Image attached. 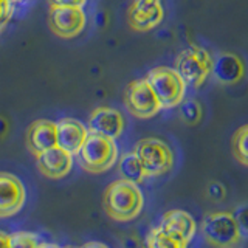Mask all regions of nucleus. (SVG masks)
Wrapping results in <instances>:
<instances>
[{
  "label": "nucleus",
  "instance_id": "6e6552de",
  "mask_svg": "<svg viewBox=\"0 0 248 248\" xmlns=\"http://www.w3.org/2000/svg\"><path fill=\"white\" fill-rule=\"evenodd\" d=\"M87 17L79 6H51L48 11V27L53 34L62 39H73L82 33Z\"/></svg>",
  "mask_w": 248,
  "mask_h": 248
},
{
  "label": "nucleus",
  "instance_id": "5701e85b",
  "mask_svg": "<svg viewBox=\"0 0 248 248\" xmlns=\"http://www.w3.org/2000/svg\"><path fill=\"white\" fill-rule=\"evenodd\" d=\"M14 14V3L11 0H0V33L6 27V23L11 20Z\"/></svg>",
  "mask_w": 248,
  "mask_h": 248
},
{
  "label": "nucleus",
  "instance_id": "393cba45",
  "mask_svg": "<svg viewBox=\"0 0 248 248\" xmlns=\"http://www.w3.org/2000/svg\"><path fill=\"white\" fill-rule=\"evenodd\" d=\"M51 6H79L82 8L87 0H48Z\"/></svg>",
  "mask_w": 248,
  "mask_h": 248
},
{
  "label": "nucleus",
  "instance_id": "bb28decb",
  "mask_svg": "<svg viewBox=\"0 0 248 248\" xmlns=\"http://www.w3.org/2000/svg\"><path fill=\"white\" fill-rule=\"evenodd\" d=\"M79 248H108V247L104 245V244H101V242H87V244H84Z\"/></svg>",
  "mask_w": 248,
  "mask_h": 248
},
{
  "label": "nucleus",
  "instance_id": "f8f14e48",
  "mask_svg": "<svg viewBox=\"0 0 248 248\" xmlns=\"http://www.w3.org/2000/svg\"><path fill=\"white\" fill-rule=\"evenodd\" d=\"M37 169L44 177L51 180H59L68 175L73 166V155L64 151L59 146H54L51 149L42 152L36 157Z\"/></svg>",
  "mask_w": 248,
  "mask_h": 248
},
{
  "label": "nucleus",
  "instance_id": "b1692460",
  "mask_svg": "<svg viewBox=\"0 0 248 248\" xmlns=\"http://www.w3.org/2000/svg\"><path fill=\"white\" fill-rule=\"evenodd\" d=\"M206 192H208V196L211 197L213 200L216 202H220L223 200L225 197H227V189H225V186L219 182H211L208 185V188H206Z\"/></svg>",
  "mask_w": 248,
  "mask_h": 248
},
{
  "label": "nucleus",
  "instance_id": "6ab92c4d",
  "mask_svg": "<svg viewBox=\"0 0 248 248\" xmlns=\"http://www.w3.org/2000/svg\"><path fill=\"white\" fill-rule=\"evenodd\" d=\"M231 152L240 165L248 168V124L240 126L231 140Z\"/></svg>",
  "mask_w": 248,
  "mask_h": 248
},
{
  "label": "nucleus",
  "instance_id": "aec40b11",
  "mask_svg": "<svg viewBox=\"0 0 248 248\" xmlns=\"http://www.w3.org/2000/svg\"><path fill=\"white\" fill-rule=\"evenodd\" d=\"M180 118L188 126H197L203 120V107L197 99H183L180 104Z\"/></svg>",
  "mask_w": 248,
  "mask_h": 248
},
{
  "label": "nucleus",
  "instance_id": "f257e3e1",
  "mask_svg": "<svg viewBox=\"0 0 248 248\" xmlns=\"http://www.w3.org/2000/svg\"><path fill=\"white\" fill-rule=\"evenodd\" d=\"M144 205L143 192L134 182L115 180L107 186L103 196V208L106 214L115 222L126 223L137 219Z\"/></svg>",
  "mask_w": 248,
  "mask_h": 248
},
{
  "label": "nucleus",
  "instance_id": "dca6fc26",
  "mask_svg": "<svg viewBox=\"0 0 248 248\" xmlns=\"http://www.w3.org/2000/svg\"><path fill=\"white\" fill-rule=\"evenodd\" d=\"M58 146L72 155H78L89 135V127L75 118H61L56 123Z\"/></svg>",
  "mask_w": 248,
  "mask_h": 248
},
{
  "label": "nucleus",
  "instance_id": "4468645a",
  "mask_svg": "<svg viewBox=\"0 0 248 248\" xmlns=\"http://www.w3.org/2000/svg\"><path fill=\"white\" fill-rule=\"evenodd\" d=\"M211 75L222 85H234L244 79L245 64L237 54L223 51L213 59Z\"/></svg>",
  "mask_w": 248,
  "mask_h": 248
},
{
  "label": "nucleus",
  "instance_id": "2eb2a0df",
  "mask_svg": "<svg viewBox=\"0 0 248 248\" xmlns=\"http://www.w3.org/2000/svg\"><path fill=\"white\" fill-rule=\"evenodd\" d=\"M158 228L188 245L197 231V223L189 213L182 211V209H170L161 217Z\"/></svg>",
  "mask_w": 248,
  "mask_h": 248
},
{
  "label": "nucleus",
  "instance_id": "c85d7f7f",
  "mask_svg": "<svg viewBox=\"0 0 248 248\" xmlns=\"http://www.w3.org/2000/svg\"><path fill=\"white\" fill-rule=\"evenodd\" d=\"M11 2H13V3H16V2H20V0H11Z\"/></svg>",
  "mask_w": 248,
  "mask_h": 248
},
{
  "label": "nucleus",
  "instance_id": "4be33fe9",
  "mask_svg": "<svg viewBox=\"0 0 248 248\" xmlns=\"http://www.w3.org/2000/svg\"><path fill=\"white\" fill-rule=\"evenodd\" d=\"M234 219L237 222V227L240 230V234L248 237V205H240L236 208V211L232 213Z\"/></svg>",
  "mask_w": 248,
  "mask_h": 248
},
{
  "label": "nucleus",
  "instance_id": "c756f323",
  "mask_svg": "<svg viewBox=\"0 0 248 248\" xmlns=\"http://www.w3.org/2000/svg\"><path fill=\"white\" fill-rule=\"evenodd\" d=\"M67 248H76V247H67Z\"/></svg>",
  "mask_w": 248,
  "mask_h": 248
},
{
  "label": "nucleus",
  "instance_id": "423d86ee",
  "mask_svg": "<svg viewBox=\"0 0 248 248\" xmlns=\"http://www.w3.org/2000/svg\"><path fill=\"white\" fill-rule=\"evenodd\" d=\"M177 73L183 78L186 85L200 87L213 72V58L208 50L192 45L185 48L175 59Z\"/></svg>",
  "mask_w": 248,
  "mask_h": 248
},
{
  "label": "nucleus",
  "instance_id": "9d476101",
  "mask_svg": "<svg viewBox=\"0 0 248 248\" xmlns=\"http://www.w3.org/2000/svg\"><path fill=\"white\" fill-rule=\"evenodd\" d=\"M27 191L19 177L0 172V219L16 216L25 205Z\"/></svg>",
  "mask_w": 248,
  "mask_h": 248
},
{
  "label": "nucleus",
  "instance_id": "f03ea898",
  "mask_svg": "<svg viewBox=\"0 0 248 248\" xmlns=\"http://www.w3.org/2000/svg\"><path fill=\"white\" fill-rule=\"evenodd\" d=\"M78 158L85 172L103 174L118 161V146L110 137L89 132L81 151L78 152Z\"/></svg>",
  "mask_w": 248,
  "mask_h": 248
},
{
  "label": "nucleus",
  "instance_id": "a878e982",
  "mask_svg": "<svg viewBox=\"0 0 248 248\" xmlns=\"http://www.w3.org/2000/svg\"><path fill=\"white\" fill-rule=\"evenodd\" d=\"M0 248H11V236L0 231Z\"/></svg>",
  "mask_w": 248,
  "mask_h": 248
},
{
  "label": "nucleus",
  "instance_id": "0eeeda50",
  "mask_svg": "<svg viewBox=\"0 0 248 248\" xmlns=\"http://www.w3.org/2000/svg\"><path fill=\"white\" fill-rule=\"evenodd\" d=\"M124 103L127 110L140 120H149L161 110L160 101L146 78L135 79L127 85Z\"/></svg>",
  "mask_w": 248,
  "mask_h": 248
},
{
  "label": "nucleus",
  "instance_id": "1a4fd4ad",
  "mask_svg": "<svg viewBox=\"0 0 248 248\" xmlns=\"http://www.w3.org/2000/svg\"><path fill=\"white\" fill-rule=\"evenodd\" d=\"M165 19V8L161 0H134L127 10L129 27L144 33L157 28Z\"/></svg>",
  "mask_w": 248,
  "mask_h": 248
},
{
  "label": "nucleus",
  "instance_id": "412c9836",
  "mask_svg": "<svg viewBox=\"0 0 248 248\" xmlns=\"http://www.w3.org/2000/svg\"><path fill=\"white\" fill-rule=\"evenodd\" d=\"M10 236H11V248H39V245H41V240L33 232L17 231Z\"/></svg>",
  "mask_w": 248,
  "mask_h": 248
},
{
  "label": "nucleus",
  "instance_id": "f3484780",
  "mask_svg": "<svg viewBox=\"0 0 248 248\" xmlns=\"http://www.w3.org/2000/svg\"><path fill=\"white\" fill-rule=\"evenodd\" d=\"M118 172L124 180L134 182L137 185H140L146 178L144 168L134 151L121 155V158L118 161Z\"/></svg>",
  "mask_w": 248,
  "mask_h": 248
},
{
  "label": "nucleus",
  "instance_id": "cd10ccee",
  "mask_svg": "<svg viewBox=\"0 0 248 248\" xmlns=\"http://www.w3.org/2000/svg\"><path fill=\"white\" fill-rule=\"evenodd\" d=\"M39 248H61V247H59V245H54V244H46V242H45V244H42V242H41V245H39Z\"/></svg>",
  "mask_w": 248,
  "mask_h": 248
},
{
  "label": "nucleus",
  "instance_id": "39448f33",
  "mask_svg": "<svg viewBox=\"0 0 248 248\" xmlns=\"http://www.w3.org/2000/svg\"><path fill=\"white\" fill-rule=\"evenodd\" d=\"M135 155L141 161L146 177H160L174 168V152L170 146L160 138L149 137L137 141Z\"/></svg>",
  "mask_w": 248,
  "mask_h": 248
},
{
  "label": "nucleus",
  "instance_id": "20e7f679",
  "mask_svg": "<svg viewBox=\"0 0 248 248\" xmlns=\"http://www.w3.org/2000/svg\"><path fill=\"white\" fill-rule=\"evenodd\" d=\"M146 79L157 95L161 108H165V110L178 107L185 99L186 82L177 73L175 68L158 65L147 73Z\"/></svg>",
  "mask_w": 248,
  "mask_h": 248
},
{
  "label": "nucleus",
  "instance_id": "9b49d317",
  "mask_svg": "<svg viewBox=\"0 0 248 248\" xmlns=\"http://www.w3.org/2000/svg\"><path fill=\"white\" fill-rule=\"evenodd\" d=\"M126 127V120L120 110L112 107H96L89 116V132L116 140Z\"/></svg>",
  "mask_w": 248,
  "mask_h": 248
},
{
  "label": "nucleus",
  "instance_id": "7ed1b4c3",
  "mask_svg": "<svg viewBox=\"0 0 248 248\" xmlns=\"http://www.w3.org/2000/svg\"><path fill=\"white\" fill-rule=\"evenodd\" d=\"M202 236L214 248H236L242 240L237 222L230 211L206 214L202 220Z\"/></svg>",
  "mask_w": 248,
  "mask_h": 248
},
{
  "label": "nucleus",
  "instance_id": "a211bd4d",
  "mask_svg": "<svg viewBox=\"0 0 248 248\" xmlns=\"http://www.w3.org/2000/svg\"><path fill=\"white\" fill-rule=\"evenodd\" d=\"M185 242L174 236L168 234L161 228H154L146 237V245L143 248H186Z\"/></svg>",
  "mask_w": 248,
  "mask_h": 248
},
{
  "label": "nucleus",
  "instance_id": "ddd939ff",
  "mask_svg": "<svg viewBox=\"0 0 248 248\" xmlns=\"http://www.w3.org/2000/svg\"><path fill=\"white\" fill-rule=\"evenodd\" d=\"M27 147L28 151L37 157L42 152L58 146L56 123L50 120H36L28 126L27 130Z\"/></svg>",
  "mask_w": 248,
  "mask_h": 248
}]
</instances>
